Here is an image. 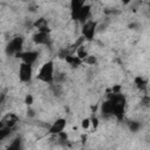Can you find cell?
I'll list each match as a JSON object with an SVG mask.
<instances>
[{
  "instance_id": "2e32d148",
  "label": "cell",
  "mask_w": 150,
  "mask_h": 150,
  "mask_svg": "<svg viewBox=\"0 0 150 150\" xmlns=\"http://www.w3.org/2000/svg\"><path fill=\"white\" fill-rule=\"evenodd\" d=\"M139 127H141V125H139V123H137V122H131V123H130V130H131V131H137Z\"/></svg>"
},
{
  "instance_id": "9a60e30c",
  "label": "cell",
  "mask_w": 150,
  "mask_h": 150,
  "mask_svg": "<svg viewBox=\"0 0 150 150\" xmlns=\"http://www.w3.org/2000/svg\"><path fill=\"white\" fill-rule=\"evenodd\" d=\"M8 148H9V149H16V150H19V149L21 148V141H20L19 138L14 139V141H13V143H12Z\"/></svg>"
},
{
  "instance_id": "6da1fadb",
  "label": "cell",
  "mask_w": 150,
  "mask_h": 150,
  "mask_svg": "<svg viewBox=\"0 0 150 150\" xmlns=\"http://www.w3.org/2000/svg\"><path fill=\"white\" fill-rule=\"evenodd\" d=\"M38 79L45 83H52L54 80V64L53 62H46L39 70Z\"/></svg>"
},
{
  "instance_id": "52a82bcc",
  "label": "cell",
  "mask_w": 150,
  "mask_h": 150,
  "mask_svg": "<svg viewBox=\"0 0 150 150\" xmlns=\"http://www.w3.org/2000/svg\"><path fill=\"white\" fill-rule=\"evenodd\" d=\"M66 128V120L64 118H59L56 120L49 128V132L50 134H54V135H57L59 132L63 131V129Z\"/></svg>"
},
{
  "instance_id": "9c48e42d",
  "label": "cell",
  "mask_w": 150,
  "mask_h": 150,
  "mask_svg": "<svg viewBox=\"0 0 150 150\" xmlns=\"http://www.w3.org/2000/svg\"><path fill=\"white\" fill-rule=\"evenodd\" d=\"M112 109H114V101L110 98L108 101H105L102 104V114L108 116V115H112Z\"/></svg>"
},
{
  "instance_id": "e0dca14e",
  "label": "cell",
  "mask_w": 150,
  "mask_h": 150,
  "mask_svg": "<svg viewBox=\"0 0 150 150\" xmlns=\"http://www.w3.org/2000/svg\"><path fill=\"white\" fill-rule=\"evenodd\" d=\"M89 127H90V120L89 118H84L82 121V128L83 129H88Z\"/></svg>"
},
{
  "instance_id": "ac0fdd59",
  "label": "cell",
  "mask_w": 150,
  "mask_h": 150,
  "mask_svg": "<svg viewBox=\"0 0 150 150\" xmlns=\"http://www.w3.org/2000/svg\"><path fill=\"white\" fill-rule=\"evenodd\" d=\"M25 102H26V103H27L28 105H30V104L33 103V96L28 94V95L26 96V100H25Z\"/></svg>"
},
{
  "instance_id": "d6986e66",
  "label": "cell",
  "mask_w": 150,
  "mask_h": 150,
  "mask_svg": "<svg viewBox=\"0 0 150 150\" xmlns=\"http://www.w3.org/2000/svg\"><path fill=\"white\" fill-rule=\"evenodd\" d=\"M121 1H122V4H124V5H128L131 0H121Z\"/></svg>"
},
{
  "instance_id": "ffe728a7",
  "label": "cell",
  "mask_w": 150,
  "mask_h": 150,
  "mask_svg": "<svg viewBox=\"0 0 150 150\" xmlns=\"http://www.w3.org/2000/svg\"><path fill=\"white\" fill-rule=\"evenodd\" d=\"M0 104H1V101H0Z\"/></svg>"
},
{
  "instance_id": "7c38bea8",
  "label": "cell",
  "mask_w": 150,
  "mask_h": 150,
  "mask_svg": "<svg viewBox=\"0 0 150 150\" xmlns=\"http://www.w3.org/2000/svg\"><path fill=\"white\" fill-rule=\"evenodd\" d=\"M6 123H5V125H7V127H9V128H12L13 125H15V123H16V121H18V118H16V116L15 115H13V114H11V115H8L7 117H6Z\"/></svg>"
},
{
  "instance_id": "5b68a950",
  "label": "cell",
  "mask_w": 150,
  "mask_h": 150,
  "mask_svg": "<svg viewBox=\"0 0 150 150\" xmlns=\"http://www.w3.org/2000/svg\"><path fill=\"white\" fill-rule=\"evenodd\" d=\"M32 66L22 62L19 67V79L22 81V82H29L30 79H32Z\"/></svg>"
},
{
  "instance_id": "7a4b0ae2",
  "label": "cell",
  "mask_w": 150,
  "mask_h": 150,
  "mask_svg": "<svg viewBox=\"0 0 150 150\" xmlns=\"http://www.w3.org/2000/svg\"><path fill=\"white\" fill-rule=\"evenodd\" d=\"M22 45H23V39L21 36H16L14 39H12L9 41V43L6 47V53L8 55H16L18 53L21 52L22 49Z\"/></svg>"
},
{
  "instance_id": "8fae6325",
  "label": "cell",
  "mask_w": 150,
  "mask_h": 150,
  "mask_svg": "<svg viewBox=\"0 0 150 150\" xmlns=\"http://www.w3.org/2000/svg\"><path fill=\"white\" fill-rule=\"evenodd\" d=\"M66 61H67L70 66H73V67H77V66H80V64L82 63V60H81L80 57L73 56V55H66Z\"/></svg>"
},
{
  "instance_id": "30bf717a",
  "label": "cell",
  "mask_w": 150,
  "mask_h": 150,
  "mask_svg": "<svg viewBox=\"0 0 150 150\" xmlns=\"http://www.w3.org/2000/svg\"><path fill=\"white\" fill-rule=\"evenodd\" d=\"M34 26L38 28V30H39V32L49 33V29H48V27H47V21H46V19H43V18L38 19V21L34 23Z\"/></svg>"
},
{
  "instance_id": "8992f818",
  "label": "cell",
  "mask_w": 150,
  "mask_h": 150,
  "mask_svg": "<svg viewBox=\"0 0 150 150\" xmlns=\"http://www.w3.org/2000/svg\"><path fill=\"white\" fill-rule=\"evenodd\" d=\"M96 30V23L93 21H86L82 28V33L87 40H93L94 34Z\"/></svg>"
},
{
  "instance_id": "ba28073f",
  "label": "cell",
  "mask_w": 150,
  "mask_h": 150,
  "mask_svg": "<svg viewBox=\"0 0 150 150\" xmlns=\"http://www.w3.org/2000/svg\"><path fill=\"white\" fill-rule=\"evenodd\" d=\"M33 41L36 45H47L49 43V35L48 33H45V32H38L36 34H34Z\"/></svg>"
},
{
  "instance_id": "4fadbf2b",
  "label": "cell",
  "mask_w": 150,
  "mask_h": 150,
  "mask_svg": "<svg viewBox=\"0 0 150 150\" xmlns=\"http://www.w3.org/2000/svg\"><path fill=\"white\" fill-rule=\"evenodd\" d=\"M11 134V128L5 125L2 128H0V141H4L8 135Z\"/></svg>"
},
{
  "instance_id": "5bb4252c",
  "label": "cell",
  "mask_w": 150,
  "mask_h": 150,
  "mask_svg": "<svg viewBox=\"0 0 150 150\" xmlns=\"http://www.w3.org/2000/svg\"><path fill=\"white\" fill-rule=\"evenodd\" d=\"M86 0H71V12L77 11L80 7H82L84 5Z\"/></svg>"
},
{
  "instance_id": "3957f363",
  "label": "cell",
  "mask_w": 150,
  "mask_h": 150,
  "mask_svg": "<svg viewBox=\"0 0 150 150\" xmlns=\"http://www.w3.org/2000/svg\"><path fill=\"white\" fill-rule=\"evenodd\" d=\"M73 13V18L75 20H79L80 22H86L87 19L89 18L90 15V6H87V5H83L82 7H80L77 11L75 12H71Z\"/></svg>"
},
{
  "instance_id": "277c9868",
  "label": "cell",
  "mask_w": 150,
  "mask_h": 150,
  "mask_svg": "<svg viewBox=\"0 0 150 150\" xmlns=\"http://www.w3.org/2000/svg\"><path fill=\"white\" fill-rule=\"evenodd\" d=\"M18 57H20L22 60V62L29 64V66H33L35 63V61L38 60V52H34V50H28V52H20L16 54Z\"/></svg>"
}]
</instances>
